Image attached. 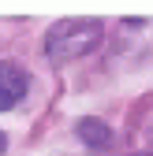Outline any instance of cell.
<instances>
[{
    "label": "cell",
    "mask_w": 153,
    "mask_h": 156,
    "mask_svg": "<svg viewBox=\"0 0 153 156\" xmlns=\"http://www.w3.org/2000/svg\"><path fill=\"white\" fill-rule=\"evenodd\" d=\"M101 37L105 30L97 19H60L45 37V52L52 60H79L101 45Z\"/></svg>",
    "instance_id": "1"
},
{
    "label": "cell",
    "mask_w": 153,
    "mask_h": 156,
    "mask_svg": "<svg viewBox=\"0 0 153 156\" xmlns=\"http://www.w3.org/2000/svg\"><path fill=\"white\" fill-rule=\"evenodd\" d=\"M26 89H30V74L11 60H0V112L15 108L26 97Z\"/></svg>",
    "instance_id": "2"
},
{
    "label": "cell",
    "mask_w": 153,
    "mask_h": 156,
    "mask_svg": "<svg viewBox=\"0 0 153 156\" xmlns=\"http://www.w3.org/2000/svg\"><path fill=\"white\" fill-rule=\"evenodd\" d=\"M75 134H79V138H82L93 152H101V149H108V145H112V126H108V123H101V119H79Z\"/></svg>",
    "instance_id": "3"
},
{
    "label": "cell",
    "mask_w": 153,
    "mask_h": 156,
    "mask_svg": "<svg viewBox=\"0 0 153 156\" xmlns=\"http://www.w3.org/2000/svg\"><path fill=\"white\" fill-rule=\"evenodd\" d=\"M8 152V138H4V134H0V156H4Z\"/></svg>",
    "instance_id": "4"
},
{
    "label": "cell",
    "mask_w": 153,
    "mask_h": 156,
    "mask_svg": "<svg viewBox=\"0 0 153 156\" xmlns=\"http://www.w3.org/2000/svg\"><path fill=\"white\" fill-rule=\"evenodd\" d=\"M135 156H153V149H149V152H135Z\"/></svg>",
    "instance_id": "5"
}]
</instances>
